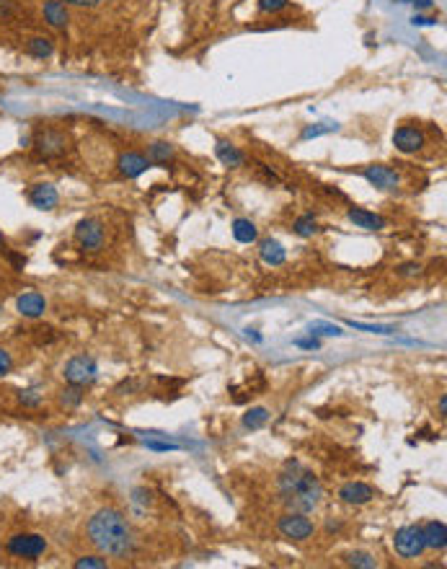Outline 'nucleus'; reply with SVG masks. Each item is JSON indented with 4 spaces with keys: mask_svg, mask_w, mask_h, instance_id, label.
<instances>
[{
    "mask_svg": "<svg viewBox=\"0 0 447 569\" xmlns=\"http://www.w3.org/2000/svg\"><path fill=\"white\" fill-rule=\"evenodd\" d=\"M339 499L344 505H352V507L367 505V502L375 499V489L365 482H347L339 489Z\"/></svg>",
    "mask_w": 447,
    "mask_h": 569,
    "instance_id": "ddd939ff",
    "label": "nucleus"
},
{
    "mask_svg": "<svg viewBox=\"0 0 447 569\" xmlns=\"http://www.w3.org/2000/svg\"><path fill=\"white\" fill-rule=\"evenodd\" d=\"M104 238H107V230H104V223L96 220V218H83V220L75 225V241L83 251L88 254H96V251L104 249Z\"/></svg>",
    "mask_w": 447,
    "mask_h": 569,
    "instance_id": "6e6552de",
    "label": "nucleus"
},
{
    "mask_svg": "<svg viewBox=\"0 0 447 569\" xmlns=\"http://www.w3.org/2000/svg\"><path fill=\"white\" fill-rule=\"evenodd\" d=\"M26 197H28V205L36 207V210H44V213H50V210H55V207L60 205V192H57L55 184H50V181L34 184L28 189Z\"/></svg>",
    "mask_w": 447,
    "mask_h": 569,
    "instance_id": "9b49d317",
    "label": "nucleus"
},
{
    "mask_svg": "<svg viewBox=\"0 0 447 569\" xmlns=\"http://www.w3.org/2000/svg\"><path fill=\"white\" fill-rule=\"evenodd\" d=\"M393 145H396L398 153L414 156V153H419V150L426 145V135L421 132V127H416V124H401V127L393 132Z\"/></svg>",
    "mask_w": 447,
    "mask_h": 569,
    "instance_id": "9d476101",
    "label": "nucleus"
},
{
    "mask_svg": "<svg viewBox=\"0 0 447 569\" xmlns=\"http://www.w3.org/2000/svg\"><path fill=\"white\" fill-rule=\"evenodd\" d=\"M401 3H411L416 11H432V8H434L432 0H401Z\"/></svg>",
    "mask_w": 447,
    "mask_h": 569,
    "instance_id": "4c0bfd02",
    "label": "nucleus"
},
{
    "mask_svg": "<svg viewBox=\"0 0 447 569\" xmlns=\"http://www.w3.org/2000/svg\"><path fill=\"white\" fill-rule=\"evenodd\" d=\"M63 378L65 383H72V385H91L96 383V378H99V365L93 360L91 355H75L70 357L63 368Z\"/></svg>",
    "mask_w": 447,
    "mask_h": 569,
    "instance_id": "423d86ee",
    "label": "nucleus"
},
{
    "mask_svg": "<svg viewBox=\"0 0 447 569\" xmlns=\"http://www.w3.org/2000/svg\"><path fill=\"white\" fill-rule=\"evenodd\" d=\"M421 272V267L419 264H401V267H398V275H401V277H416V275H419Z\"/></svg>",
    "mask_w": 447,
    "mask_h": 569,
    "instance_id": "f704fd0d",
    "label": "nucleus"
},
{
    "mask_svg": "<svg viewBox=\"0 0 447 569\" xmlns=\"http://www.w3.org/2000/svg\"><path fill=\"white\" fill-rule=\"evenodd\" d=\"M26 55L34 60H50L55 55V42L50 36H31L26 42Z\"/></svg>",
    "mask_w": 447,
    "mask_h": 569,
    "instance_id": "aec40b11",
    "label": "nucleus"
},
{
    "mask_svg": "<svg viewBox=\"0 0 447 569\" xmlns=\"http://www.w3.org/2000/svg\"><path fill=\"white\" fill-rule=\"evenodd\" d=\"M6 551L14 559L34 562V559L44 556V551H47V538L39 533H14L6 541Z\"/></svg>",
    "mask_w": 447,
    "mask_h": 569,
    "instance_id": "39448f33",
    "label": "nucleus"
},
{
    "mask_svg": "<svg viewBox=\"0 0 447 569\" xmlns=\"http://www.w3.org/2000/svg\"><path fill=\"white\" fill-rule=\"evenodd\" d=\"M83 396H85V388H83V385L68 383L63 391H60L57 401H60V406H65V409H78V406L83 404Z\"/></svg>",
    "mask_w": 447,
    "mask_h": 569,
    "instance_id": "4be33fe9",
    "label": "nucleus"
},
{
    "mask_svg": "<svg viewBox=\"0 0 447 569\" xmlns=\"http://www.w3.org/2000/svg\"><path fill=\"white\" fill-rule=\"evenodd\" d=\"M215 156H217V161H220L222 166H227V169H241V166L246 164L243 150L238 148V145H233V142H227V140L215 142Z\"/></svg>",
    "mask_w": 447,
    "mask_h": 569,
    "instance_id": "f3484780",
    "label": "nucleus"
},
{
    "mask_svg": "<svg viewBox=\"0 0 447 569\" xmlns=\"http://www.w3.org/2000/svg\"><path fill=\"white\" fill-rule=\"evenodd\" d=\"M277 531L284 541L303 543V541H311L313 536H316V523L308 518V512L287 510L282 518L277 520Z\"/></svg>",
    "mask_w": 447,
    "mask_h": 569,
    "instance_id": "20e7f679",
    "label": "nucleus"
},
{
    "mask_svg": "<svg viewBox=\"0 0 447 569\" xmlns=\"http://www.w3.org/2000/svg\"><path fill=\"white\" fill-rule=\"evenodd\" d=\"M259 256H262L264 264L279 267V264H284V259H287V249H284L277 238H264V241L259 243Z\"/></svg>",
    "mask_w": 447,
    "mask_h": 569,
    "instance_id": "a211bd4d",
    "label": "nucleus"
},
{
    "mask_svg": "<svg viewBox=\"0 0 447 569\" xmlns=\"http://www.w3.org/2000/svg\"><path fill=\"white\" fill-rule=\"evenodd\" d=\"M347 326L357 329V331H365V334H393V331H398L396 326H380V324H360V321H347Z\"/></svg>",
    "mask_w": 447,
    "mask_h": 569,
    "instance_id": "c85d7f7f",
    "label": "nucleus"
},
{
    "mask_svg": "<svg viewBox=\"0 0 447 569\" xmlns=\"http://www.w3.org/2000/svg\"><path fill=\"white\" fill-rule=\"evenodd\" d=\"M347 220L355 228H360V230H370V233L383 230V228L388 225V220H385L383 215L372 213V210H367V207H349Z\"/></svg>",
    "mask_w": 447,
    "mask_h": 569,
    "instance_id": "f8f14e48",
    "label": "nucleus"
},
{
    "mask_svg": "<svg viewBox=\"0 0 447 569\" xmlns=\"http://www.w3.org/2000/svg\"><path fill=\"white\" fill-rule=\"evenodd\" d=\"M16 311L21 313L23 319H42L47 313V298L42 292L36 290H26L16 298Z\"/></svg>",
    "mask_w": 447,
    "mask_h": 569,
    "instance_id": "4468645a",
    "label": "nucleus"
},
{
    "mask_svg": "<svg viewBox=\"0 0 447 569\" xmlns=\"http://www.w3.org/2000/svg\"><path fill=\"white\" fill-rule=\"evenodd\" d=\"M233 238L238 243H254L259 238V228L249 218H235L233 220Z\"/></svg>",
    "mask_w": 447,
    "mask_h": 569,
    "instance_id": "412c9836",
    "label": "nucleus"
},
{
    "mask_svg": "<svg viewBox=\"0 0 447 569\" xmlns=\"http://www.w3.org/2000/svg\"><path fill=\"white\" fill-rule=\"evenodd\" d=\"M344 564L349 567H357V569H375L377 567V559L370 551H349L344 556Z\"/></svg>",
    "mask_w": 447,
    "mask_h": 569,
    "instance_id": "bb28decb",
    "label": "nucleus"
},
{
    "mask_svg": "<svg viewBox=\"0 0 447 569\" xmlns=\"http://www.w3.org/2000/svg\"><path fill=\"white\" fill-rule=\"evenodd\" d=\"M150 450H158V453H168V450H178L176 442H156V440H145Z\"/></svg>",
    "mask_w": 447,
    "mask_h": 569,
    "instance_id": "72a5a7b5",
    "label": "nucleus"
},
{
    "mask_svg": "<svg viewBox=\"0 0 447 569\" xmlns=\"http://www.w3.org/2000/svg\"><path fill=\"white\" fill-rule=\"evenodd\" d=\"M173 153H176V148L171 145V142L166 140H156L148 145V158L150 164H168L171 158H173Z\"/></svg>",
    "mask_w": 447,
    "mask_h": 569,
    "instance_id": "5701e85b",
    "label": "nucleus"
},
{
    "mask_svg": "<svg viewBox=\"0 0 447 569\" xmlns=\"http://www.w3.org/2000/svg\"><path fill=\"white\" fill-rule=\"evenodd\" d=\"M65 6H75V8H96L101 6L104 0H63Z\"/></svg>",
    "mask_w": 447,
    "mask_h": 569,
    "instance_id": "e433bc0d",
    "label": "nucleus"
},
{
    "mask_svg": "<svg viewBox=\"0 0 447 569\" xmlns=\"http://www.w3.org/2000/svg\"><path fill=\"white\" fill-rule=\"evenodd\" d=\"M421 536H424V546L432 551H445L447 546V528L442 520H429L421 526Z\"/></svg>",
    "mask_w": 447,
    "mask_h": 569,
    "instance_id": "dca6fc26",
    "label": "nucleus"
},
{
    "mask_svg": "<svg viewBox=\"0 0 447 569\" xmlns=\"http://www.w3.org/2000/svg\"><path fill=\"white\" fill-rule=\"evenodd\" d=\"M269 417H271L269 409L254 406V409H249V412L243 414V427H246V430H262V427L269 422Z\"/></svg>",
    "mask_w": 447,
    "mask_h": 569,
    "instance_id": "a878e982",
    "label": "nucleus"
},
{
    "mask_svg": "<svg viewBox=\"0 0 447 569\" xmlns=\"http://www.w3.org/2000/svg\"><path fill=\"white\" fill-rule=\"evenodd\" d=\"M42 401H44V385H28V388L18 391V404L23 409H36V406H42Z\"/></svg>",
    "mask_w": 447,
    "mask_h": 569,
    "instance_id": "393cba45",
    "label": "nucleus"
},
{
    "mask_svg": "<svg viewBox=\"0 0 447 569\" xmlns=\"http://www.w3.org/2000/svg\"><path fill=\"white\" fill-rule=\"evenodd\" d=\"M437 412H440V417H447V396L442 393L440 396V404H437Z\"/></svg>",
    "mask_w": 447,
    "mask_h": 569,
    "instance_id": "ea45409f",
    "label": "nucleus"
},
{
    "mask_svg": "<svg viewBox=\"0 0 447 569\" xmlns=\"http://www.w3.org/2000/svg\"><path fill=\"white\" fill-rule=\"evenodd\" d=\"M393 548L398 556L404 559H419L424 554V536H421V526H404L398 528L393 536Z\"/></svg>",
    "mask_w": 447,
    "mask_h": 569,
    "instance_id": "0eeeda50",
    "label": "nucleus"
},
{
    "mask_svg": "<svg viewBox=\"0 0 447 569\" xmlns=\"http://www.w3.org/2000/svg\"><path fill=\"white\" fill-rule=\"evenodd\" d=\"M339 124H331V122H323V124H308L303 132H300V140H311V137L328 135V132H336Z\"/></svg>",
    "mask_w": 447,
    "mask_h": 569,
    "instance_id": "cd10ccee",
    "label": "nucleus"
},
{
    "mask_svg": "<svg viewBox=\"0 0 447 569\" xmlns=\"http://www.w3.org/2000/svg\"><path fill=\"white\" fill-rule=\"evenodd\" d=\"M360 176L367 181L370 186H375L380 192H396L398 186H401V174L391 166H383V164H372V166H365L360 171Z\"/></svg>",
    "mask_w": 447,
    "mask_h": 569,
    "instance_id": "1a4fd4ad",
    "label": "nucleus"
},
{
    "mask_svg": "<svg viewBox=\"0 0 447 569\" xmlns=\"http://www.w3.org/2000/svg\"><path fill=\"white\" fill-rule=\"evenodd\" d=\"M150 166H153L150 164V158L142 156V153H135V150H127V153H122V156L117 158V169H119L122 176H127V179L142 176Z\"/></svg>",
    "mask_w": 447,
    "mask_h": 569,
    "instance_id": "2eb2a0df",
    "label": "nucleus"
},
{
    "mask_svg": "<svg viewBox=\"0 0 447 569\" xmlns=\"http://www.w3.org/2000/svg\"><path fill=\"white\" fill-rule=\"evenodd\" d=\"M14 370V355L6 347H0V378H6Z\"/></svg>",
    "mask_w": 447,
    "mask_h": 569,
    "instance_id": "473e14b6",
    "label": "nucleus"
},
{
    "mask_svg": "<svg viewBox=\"0 0 447 569\" xmlns=\"http://www.w3.org/2000/svg\"><path fill=\"white\" fill-rule=\"evenodd\" d=\"M44 21L50 23L52 28H65L70 21V14H68V6L63 0H47L44 3Z\"/></svg>",
    "mask_w": 447,
    "mask_h": 569,
    "instance_id": "6ab92c4d",
    "label": "nucleus"
},
{
    "mask_svg": "<svg viewBox=\"0 0 447 569\" xmlns=\"http://www.w3.org/2000/svg\"><path fill=\"white\" fill-rule=\"evenodd\" d=\"M0 548H3V546H0Z\"/></svg>",
    "mask_w": 447,
    "mask_h": 569,
    "instance_id": "37998d69",
    "label": "nucleus"
},
{
    "mask_svg": "<svg viewBox=\"0 0 447 569\" xmlns=\"http://www.w3.org/2000/svg\"><path fill=\"white\" fill-rule=\"evenodd\" d=\"M75 569H107V559H101V556H78L75 562H72Z\"/></svg>",
    "mask_w": 447,
    "mask_h": 569,
    "instance_id": "7c9ffc66",
    "label": "nucleus"
},
{
    "mask_svg": "<svg viewBox=\"0 0 447 569\" xmlns=\"http://www.w3.org/2000/svg\"><path fill=\"white\" fill-rule=\"evenodd\" d=\"M292 230H295V235H300V238H313V235L318 233L321 225H318V218L313 213H306L300 215L298 220L292 223Z\"/></svg>",
    "mask_w": 447,
    "mask_h": 569,
    "instance_id": "b1692460",
    "label": "nucleus"
},
{
    "mask_svg": "<svg viewBox=\"0 0 447 569\" xmlns=\"http://www.w3.org/2000/svg\"><path fill=\"white\" fill-rule=\"evenodd\" d=\"M0 246H3V233H0Z\"/></svg>",
    "mask_w": 447,
    "mask_h": 569,
    "instance_id": "a19ab883",
    "label": "nucleus"
},
{
    "mask_svg": "<svg viewBox=\"0 0 447 569\" xmlns=\"http://www.w3.org/2000/svg\"><path fill=\"white\" fill-rule=\"evenodd\" d=\"M0 316H3V306H0Z\"/></svg>",
    "mask_w": 447,
    "mask_h": 569,
    "instance_id": "79ce46f5",
    "label": "nucleus"
},
{
    "mask_svg": "<svg viewBox=\"0 0 447 569\" xmlns=\"http://www.w3.org/2000/svg\"><path fill=\"white\" fill-rule=\"evenodd\" d=\"M31 148L44 161H55L70 150V135L60 127H39L31 137Z\"/></svg>",
    "mask_w": 447,
    "mask_h": 569,
    "instance_id": "7ed1b4c3",
    "label": "nucleus"
},
{
    "mask_svg": "<svg viewBox=\"0 0 447 569\" xmlns=\"http://www.w3.org/2000/svg\"><path fill=\"white\" fill-rule=\"evenodd\" d=\"M311 334L344 336V331H341V326H336V324H326V321H313V324H311Z\"/></svg>",
    "mask_w": 447,
    "mask_h": 569,
    "instance_id": "c756f323",
    "label": "nucleus"
},
{
    "mask_svg": "<svg viewBox=\"0 0 447 569\" xmlns=\"http://www.w3.org/2000/svg\"><path fill=\"white\" fill-rule=\"evenodd\" d=\"M85 536L101 554L127 559L135 551V533L129 528L124 512L117 507H101L85 523Z\"/></svg>",
    "mask_w": 447,
    "mask_h": 569,
    "instance_id": "f257e3e1",
    "label": "nucleus"
},
{
    "mask_svg": "<svg viewBox=\"0 0 447 569\" xmlns=\"http://www.w3.org/2000/svg\"><path fill=\"white\" fill-rule=\"evenodd\" d=\"M292 344H295V347H300V349H318L321 347V341L316 339V334H311V339H295Z\"/></svg>",
    "mask_w": 447,
    "mask_h": 569,
    "instance_id": "c9c22d12",
    "label": "nucleus"
},
{
    "mask_svg": "<svg viewBox=\"0 0 447 569\" xmlns=\"http://www.w3.org/2000/svg\"><path fill=\"white\" fill-rule=\"evenodd\" d=\"M277 486L284 507L295 512H313L318 507L321 497H323V486H321L318 477L313 471H308L300 461L284 463V471L279 474Z\"/></svg>",
    "mask_w": 447,
    "mask_h": 569,
    "instance_id": "f03ea898",
    "label": "nucleus"
},
{
    "mask_svg": "<svg viewBox=\"0 0 447 569\" xmlns=\"http://www.w3.org/2000/svg\"><path fill=\"white\" fill-rule=\"evenodd\" d=\"M259 3V11L262 14H279L282 8H287L290 0H256Z\"/></svg>",
    "mask_w": 447,
    "mask_h": 569,
    "instance_id": "2f4dec72",
    "label": "nucleus"
},
{
    "mask_svg": "<svg viewBox=\"0 0 447 569\" xmlns=\"http://www.w3.org/2000/svg\"><path fill=\"white\" fill-rule=\"evenodd\" d=\"M437 18H429V16H414V26H434Z\"/></svg>",
    "mask_w": 447,
    "mask_h": 569,
    "instance_id": "58836bf2",
    "label": "nucleus"
}]
</instances>
